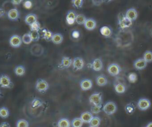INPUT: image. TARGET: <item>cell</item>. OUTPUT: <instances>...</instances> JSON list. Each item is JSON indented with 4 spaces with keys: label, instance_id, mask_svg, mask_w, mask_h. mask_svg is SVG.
Masks as SVG:
<instances>
[{
    "label": "cell",
    "instance_id": "cell-19",
    "mask_svg": "<svg viewBox=\"0 0 152 127\" xmlns=\"http://www.w3.org/2000/svg\"><path fill=\"white\" fill-rule=\"evenodd\" d=\"M93 116L91 113L89 112H83L80 116V118L81 119L83 123H90V121L93 119Z\"/></svg>",
    "mask_w": 152,
    "mask_h": 127
},
{
    "label": "cell",
    "instance_id": "cell-25",
    "mask_svg": "<svg viewBox=\"0 0 152 127\" xmlns=\"http://www.w3.org/2000/svg\"><path fill=\"white\" fill-rule=\"evenodd\" d=\"M14 73L17 76H23L25 74L26 69L23 65H18L14 68Z\"/></svg>",
    "mask_w": 152,
    "mask_h": 127
},
{
    "label": "cell",
    "instance_id": "cell-29",
    "mask_svg": "<svg viewBox=\"0 0 152 127\" xmlns=\"http://www.w3.org/2000/svg\"><path fill=\"white\" fill-rule=\"evenodd\" d=\"M86 20L87 18L84 15L81 14H77L75 19V22L79 25H83L85 23Z\"/></svg>",
    "mask_w": 152,
    "mask_h": 127
},
{
    "label": "cell",
    "instance_id": "cell-37",
    "mask_svg": "<svg viewBox=\"0 0 152 127\" xmlns=\"http://www.w3.org/2000/svg\"><path fill=\"white\" fill-rule=\"evenodd\" d=\"M30 26V30L32 31H39L41 30V27H40V24L38 22V21H36L35 22H34L33 24H31Z\"/></svg>",
    "mask_w": 152,
    "mask_h": 127
},
{
    "label": "cell",
    "instance_id": "cell-26",
    "mask_svg": "<svg viewBox=\"0 0 152 127\" xmlns=\"http://www.w3.org/2000/svg\"><path fill=\"white\" fill-rule=\"evenodd\" d=\"M42 33H43V38L45 40H46V41H50L52 40V37L53 34L52 33L51 31L46 28H44L42 30Z\"/></svg>",
    "mask_w": 152,
    "mask_h": 127
},
{
    "label": "cell",
    "instance_id": "cell-44",
    "mask_svg": "<svg viewBox=\"0 0 152 127\" xmlns=\"http://www.w3.org/2000/svg\"><path fill=\"white\" fill-rule=\"evenodd\" d=\"M23 0H11V2L14 5H19Z\"/></svg>",
    "mask_w": 152,
    "mask_h": 127
},
{
    "label": "cell",
    "instance_id": "cell-40",
    "mask_svg": "<svg viewBox=\"0 0 152 127\" xmlns=\"http://www.w3.org/2000/svg\"><path fill=\"white\" fill-rule=\"evenodd\" d=\"M71 3L74 7L77 8H80L83 5V0H72Z\"/></svg>",
    "mask_w": 152,
    "mask_h": 127
},
{
    "label": "cell",
    "instance_id": "cell-42",
    "mask_svg": "<svg viewBox=\"0 0 152 127\" xmlns=\"http://www.w3.org/2000/svg\"><path fill=\"white\" fill-rule=\"evenodd\" d=\"M101 107L102 106L93 105V106L91 107V112L93 113H98L101 111Z\"/></svg>",
    "mask_w": 152,
    "mask_h": 127
},
{
    "label": "cell",
    "instance_id": "cell-11",
    "mask_svg": "<svg viewBox=\"0 0 152 127\" xmlns=\"http://www.w3.org/2000/svg\"><path fill=\"white\" fill-rule=\"evenodd\" d=\"M125 17L129 19V20H131V21H134L137 19V17H138V12L137 11V10L134 8H131L128 9L125 13Z\"/></svg>",
    "mask_w": 152,
    "mask_h": 127
},
{
    "label": "cell",
    "instance_id": "cell-39",
    "mask_svg": "<svg viewBox=\"0 0 152 127\" xmlns=\"http://www.w3.org/2000/svg\"><path fill=\"white\" fill-rule=\"evenodd\" d=\"M28 122L24 119H20L17 122V127H28Z\"/></svg>",
    "mask_w": 152,
    "mask_h": 127
},
{
    "label": "cell",
    "instance_id": "cell-10",
    "mask_svg": "<svg viewBox=\"0 0 152 127\" xmlns=\"http://www.w3.org/2000/svg\"><path fill=\"white\" fill-rule=\"evenodd\" d=\"M84 62L83 59L80 57H76L72 61L73 68L75 70H80L82 69L84 67Z\"/></svg>",
    "mask_w": 152,
    "mask_h": 127
},
{
    "label": "cell",
    "instance_id": "cell-32",
    "mask_svg": "<svg viewBox=\"0 0 152 127\" xmlns=\"http://www.w3.org/2000/svg\"><path fill=\"white\" fill-rule=\"evenodd\" d=\"M10 115V112L8 109L5 107H0V117L5 119L7 118Z\"/></svg>",
    "mask_w": 152,
    "mask_h": 127
},
{
    "label": "cell",
    "instance_id": "cell-12",
    "mask_svg": "<svg viewBox=\"0 0 152 127\" xmlns=\"http://www.w3.org/2000/svg\"><path fill=\"white\" fill-rule=\"evenodd\" d=\"M147 62L144 60V58H139L135 61L134 62V66L136 69L142 70L147 66Z\"/></svg>",
    "mask_w": 152,
    "mask_h": 127
},
{
    "label": "cell",
    "instance_id": "cell-7",
    "mask_svg": "<svg viewBox=\"0 0 152 127\" xmlns=\"http://www.w3.org/2000/svg\"><path fill=\"white\" fill-rule=\"evenodd\" d=\"M151 106L150 101L146 98H141L138 100L137 103L138 108L140 110H147Z\"/></svg>",
    "mask_w": 152,
    "mask_h": 127
},
{
    "label": "cell",
    "instance_id": "cell-24",
    "mask_svg": "<svg viewBox=\"0 0 152 127\" xmlns=\"http://www.w3.org/2000/svg\"><path fill=\"white\" fill-rule=\"evenodd\" d=\"M96 83L99 86L102 87L107 84V80L105 76L104 75H99L96 78Z\"/></svg>",
    "mask_w": 152,
    "mask_h": 127
},
{
    "label": "cell",
    "instance_id": "cell-45",
    "mask_svg": "<svg viewBox=\"0 0 152 127\" xmlns=\"http://www.w3.org/2000/svg\"><path fill=\"white\" fill-rule=\"evenodd\" d=\"M0 127H11V126H10V125L9 124V123H8L7 122H4L1 123Z\"/></svg>",
    "mask_w": 152,
    "mask_h": 127
},
{
    "label": "cell",
    "instance_id": "cell-33",
    "mask_svg": "<svg viewBox=\"0 0 152 127\" xmlns=\"http://www.w3.org/2000/svg\"><path fill=\"white\" fill-rule=\"evenodd\" d=\"M21 39L23 43H24L26 45H29L30 43H31V42H33L28 33L24 34L21 37Z\"/></svg>",
    "mask_w": 152,
    "mask_h": 127
},
{
    "label": "cell",
    "instance_id": "cell-3",
    "mask_svg": "<svg viewBox=\"0 0 152 127\" xmlns=\"http://www.w3.org/2000/svg\"><path fill=\"white\" fill-rule=\"evenodd\" d=\"M13 82L11 78L7 75L2 74L0 76V86L5 88H11L13 87Z\"/></svg>",
    "mask_w": 152,
    "mask_h": 127
},
{
    "label": "cell",
    "instance_id": "cell-22",
    "mask_svg": "<svg viewBox=\"0 0 152 127\" xmlns=\"http://www.w3.org/2000/svg\"><path fill=\"white\" fill-rule=\"evenodd\" d=\"M51 41L55 45L61 44L63 41V36L61 33L53 34Z\"/></svg>",
    "mask_w": 152,
    "mask_h": 127
},
{
    "label": "cell",
    "instance_id": "cell-15",
    "mask_svg": "<svg viewBox=\"0 0 152 127\" xmlns=\"http://www.w3.org/2000/svg\"><path fill=\"white\" fill-rule=\"evenodd\" d=\"M30 51L33 55L39 56L42 55V53H43V48L40 45L36 44L33 45L30 49Z\"/></svg>",
    "mask_w": 152,
    "mask_h": 127
},
{
    "label": "cell",
    "instance_id": "cell-20",
    "mask_svg": "<svg viewBox=\"0 0 152 127\" xmlns=\"http://www.w3.org/2000/svg\"><path fill=\"white\" fill-rule=\"evenodd\" d=\"M36 21H37V15L32 13L27 14L24 18V21L26 24H27L28 26H30L31 24H33L34 22Z\"/></svg>",
    "mask_w": 152,
    "mask_h": 127
},
{
    "label": "cell",
    "instance_id": "cell-16",
    "mask_svg": "<svg viewBox=\"0 0 152 127\" xmlns=\"http://www.w3.org/2000/svg\"><path fill=\"white\" fill-rule=\"evenodd\" d=\"M84 27L88 30H93L96 27V21L93 18H87L84 24Z\"/></svg>",
    "mask_w": 152,
    "mask_h": 127
},
{
    "label": "cell",
    "instance_id": "cell-17",
    "mask_svg": "<svg viewBox=\"0 0 152 127\" xmlns=\"http://www.w3.org/2000/svg\"><path fill=\"white\" fill-rule=\"evenodd\" d=\"M93 86V83L90 79H84L80 82L81 88L84 91H87L91 88Z\"/></svg>",
    "mask_w": 152,
    "mask_h": 127
},
{
    "label": "cell",
    "instance_id": "cell-41",
    "mask_svg": "<svg viewBox=\"0 0 152 127\" xmlns=\"http://www.w3.org/2000/svg\"><path fill=\"white\" fill-rule=\"evenodd\" d=\"M134 110H135V107L134 105L131 104H128L125 106V111L128 114H131L132 113H133Z\"/></svg>",
    "mask_w": 152,
    "mask_h": 127
},
{
    "label": "cell",
    "instance_id": "cell-38",
    "mask_svg": "<svg viewBox=\"0 0 152 127\" xmlns=\"http://www.w3.org/2000/svg\"><path fill=\"white\" fill-rule=\"evenodd\" d=\"M128 80L129 82L134 83L137 80V75L135 72H131L128 74Z\"/></svg>",
    "mask_w": 152,
    "mask_h": 127
},
{
    "label": "cell",
    "instance_id": "cell-48",
    "mask_svg": "<svg viewBox=\"0 0 152 127\" xmlns=\"http://www.w3.org/2000/svg\"><path fill=\"white\" fill-rule=\"evenodd\" d=\"M5 12V10L3 9V8H0V18L2 16L4 15Z\"/></svg>",
    "mask_w": 152,
    "mask_h": 127
},
{
    "label": "cell",
    "instance_id": "cell-34",
    "mask_svg": "<svg viewBox=\"0 0 152 127\" xmlns=\"http://www.w3.org/2000/svg\"><path fill=\"white\" fill-rule=\"evenodd\" d=\"M100 124V119L97 116H94L93 118L90 122V125L93 127H99Z\"/></svg>",
    "mask_w": 152,
    "mask_h": 127
},
{
    "label": "cell",
    "instance_id": "cell-50",
    "mask_svg": "<svg viewBox=\"0 0 152 127\" xmlns=\"http://www.w3.org/2000/svg\"><path fill=\"white\" fill-rule=\"evenodd\" d=\"M112 0H104V2H109L110 1H111Z\"/></svg>",
    "mask_w": 152,
    "mask_h": 127
},
{
    "label": "cell",
    "instance_id": "cell-43",
    "mask_svg": "<svg viewBox=\"0 0 152 127\" xmlns=\"http://www.w3.org/2000/svg\"><path fill=\"white\" fill-rule=\"evenodd\" d=\"M91 1L93 5L96 6H99L104 2V0H91Z\"/></svg>",
    "mask_w": 152,
    "mask_h": 127
},
{
    "label": "cell",
    "instance_id": "cell-13",
    "mask_svg": "<svg viewBox=\"0 0 152 127\" xmlns=\"http://www.w3.org/2000/svg\"><path fill=\"white\" fill-rule=\"evenodd\" d=\"M8 18L12 21H16L19 18L20 14L17 9L12 8L10 9L7 12Z\"/></svg>",
    "mask_w": 152,
    "mask_h": 127
},
{
    "label": "cell",
    "instance_id": "cell-27",
    "mask_svg": "<svg viewBox=\"0 0 152 127\" xmlns=\"http://www.w3.org/2000/svg\"><path fill=\"white\" fill-rule=\"evenodd\" d=\"M115 90L117 93L122 94L125 91L126 88L124 84L119 82L115 85Z\"/></svg>",
    "mask_w": 152,
    "mask_h": 127
},
{
    "label": "cell",
    "instance_id": "cell-49",
    "mask_svg": "<svg viewBox=\"0 0 152 127\" xmlns=\"http://www.w3.org/2000/svg\"><path fill=\"white\" fill-rule=\"evenodd\" d=\"M146 127H152V122H149V123L147 125V126H146Z\"/></svg>",
    "mask_w": 152,
    "mask_h": 127
},
{
    "label": "cell",
    "instance_id": "cell-6",
    "mask_svg": "<svg viewBox=\"0 0 152 127\" xmlns=\"http://www.w3.org/2000/svg\"><path fill=\"white\" fill-rule=\"evenodd\" d=\"M89 101L93 105L102 106V94L101 93H95L92 94L89 97Z\"/></svg>",
    "mask_w": 152,
    "mask_h": 127
},
{
    "label": "cell",
    "instance_id": "cell-23",
    "mask_svg": "<svg viewBox=\"0 0 152 127\" xmlns=\"http://www.w3.org/2000/svg\"><path fill=\"white\" fill-rule=\"evenodd\" d=\"M72 61L70 58L67 56H64L62 58L61 65L63 68H67L71 66V65L72 64Z\"/></svg>",
    "mask_w": 152,
    "mask_h": 127
},
{
    "label": "cell",
    "instance_id": "cell-46",
    "mask_svg": "<svg viewBox=\"0 0 152 127\" xmlns=\"http://www.w3.org/2000/svg\"><path fill=\"white\" fill-rule=\"evenodd\" d=\"M24 5H25V7H27V8H30V6L31 5V2H30V1H26V2H25V4H24Z\"/></svg>",
    "mask_w": 152,
    "mask_h": 127
},
{
    "label": "cell",
    "instance_id": "cell-8",
    "mask_svg": "<svg viewBox=\"0 0 152 127\" xmlns=\"http://www.w3.org/2000/svg\"><path fill=\"white\" fill-rule=\"evenodd\" d=\"M9 43L10 46H12V47L17 48L21 45L23 42H22L21 37L20 36L17 34H14L10 37Z\"/></svg>",
    "mask_w": 152,
    "mask_h": 127
},
{
    "label": "cell",
    "instance_id": "cell-30",
    "mask_svg": "<svg viewBox=\"0 0 152 127\" xmlns=\"http://www.w3.org/2000/svg\"><path fill=\"white\" fill-rule=\"evenodd\" d=\"M28 33L30 34V36L31 38V40L33 42H37L38 41L39 39H40V34L39 33V31H32V30H30Z\"/></svg>",
    "mask_w": 152,
    "mask_h": 127
},
{
    "label": "cell",
    "instance_id": "cell-9",
    "mask_svg": "<svg viewBox=\"0 0 152 127\" xmlns=\"http://www.w3.org/2000/svg\"><path fill=\"white\" fill-rule=\"evenodd\" d=\"M121 71L120 66L117 64H111L107 67V72L112 76H116Z\"/></svg>",
    "mask_w": 152,
    "mask_h": 127
},
{
    "label": "cell",
    "instance_id": "cell-14",
    "mask_svg": "<svg viewBox=\"0 0 152 127\" xmlns=\"http://www.w3.org/2000/svg\"><path fill=\"white\" fill-rule=\"evenodd\" d=\"M77 14L75 11L72 10L69 11L66 15V21L68 24L72 25L75 22Z\"/></svg>",
    "mask_w": 152,
    "mask_h": 127
},
{
    "label": "cell",
    "instance_id": "cell-4",
    "mask_svg": "<svg viewBox=\"0 0 152 127\" xmlns=\"http://www.w3.org/2000/svg\"><path fill=\"white\" fill-rule=\"evenodd\" d=\"M49 88L48 82L42 78H39L36 83V89L40 93H45Z\"/></svg>",
    "mask_w": 152,
    "mask_h": 127
},
{
    "label": "cell",
    "instance_id": "cell-1",
    "mask_svg": "<svg viewBox=\"0 0 152 127\" xmlns=\"http://www.w3.org/2000/svg\"><path fill=\"white\" fill-rule=\"evenodd\" d=\"M134 40V35L130 31L122 29L116 37V42L120 46H128Z\"/></svg>",
    "mask_w": 152,
    "mask_h": 127
},
{
    "label": "cell",
    "instance_id": "cell-36",
    "mask_svg": "<svg viewBox=\"0 0 152 127\" xmlns=\"http://www.w3.org/2000/svg\"><path fill=\"white\" fill-rule=\"evenodd\" d=\"M143 58L147 62H152V52L150 50H147L143 55Z\"/></svg>",
    "mask_w": 152,
    "mask_h": 127
},
{
    "label": "cell",
    "instance_id": "cell-51",
    "mask_svg": "<svg viewBox=\"0 0 152 127\" xmlns=\"http://www.w3.org/2000/svg\"><path fill=\"white\" fill-rule=\"evenodd\" d=\"M2 96V93H1V91H0V97Z\"/></svg>",
    "mask_w": 152,
    "mask_h": 127
},
{
    "label": "cell",
    "instance_id": "cell-31",
    "mask_svg": "<svg viewBox=\"0 0 152 127\" xmlns=\"http://www.w3.org/2000/svg\"><path fill=\"white\" fill-rule=\"evenodd\" d=\"M83 122L80 118H75L71 122L72 127H82Z\"/></svg>",
    "mask_w": 152,
    "mask_h": 127
},
{
    "label": "cell",
    "instance_id": "cell-52",
    "mask_svg": "<svg viewBox=\"0 0 152 127\" xmlns=\"http://www.w3.org/2000/svg\"><path fill=\"white\" fill-rule=\"evenodd\" d=\"M89 127H93V126H90Z\"/></svg>",
    "mask_w": 152,
    "mask_h": 127
},
{
    "label": "cell",
    "instance_id": "cell-2",
    "mask_svg": "<svg viewBox=\"0 0 152 127\" xmlns=\"http://www.w3.org/2000/svg\"><path fill=\"white\" fill-rule=\"evenodd\" d=\"M118 23L121 29H125L129 27L132 25V22L128 19L122 13H120L118 15Z\"/></svg>",
    "mask_w": 152,
    "mask_h": 127
},
{
    "label": "cell",
    "instance_id": "cell-5",
    "mask_svg": "<svg viewBox=\"0 0 152 127\" xmlns=\"http://www.w3.org/2000/svg\"><path fill=\"white\" fill-rule=\"evenodd\" d=\"M117 106L113 101H107L103 107V110L107 115H112L116 112Z\"/></svg>",
    "mask_w": 152,
    "mask_h": 127
},
{
    "label": "cell",
    "instance_id": "cell-18",
    "mask_svg": "<svg viewBox=\"0 0 152 127\" xmlns=\"http://www.w3.org/2000/svg\"><path fill=\"white\" fill-rule=\"evenodd\" d=\"M92 68L93 70L95 71H100L103 68V63L100 59L96 58L93 60L92 64H91Z\"/></svg>",
    "mask_w": 152,
    "mask_h": 127
},
{
    "label": "cell",
    "instance_id": "cell-47",
    "mask_svg": "<svg viewBox=\"0 0 152 127\" xmlns=\"http://www.w3.org/2000/svg\"><path fill=\"white\" fill-rule=\"evenodd\" d=\"M72 36H73V37L77 38L79 37V33L77 31H74L72 33Z\"/></svg>",
    "mask_w": 152,
    "mask_h": 127
},
{
    "label": "cell",
    "instance_id": "cell-35",
    "mask_svg": "<svg viewBox=\"0 0 152 127\" xmlns=\"http://www.w3.org/2000/svg\"><path fill=\"white\" fill-rule=\"evenodd\" d=\"M31 106L33 108L36 109V108H38V107L42 106L43 104V103L39 99H34L32 100V101L31 102Z\"/></svg>",
    "mask_w": 152,
    "mask_h": 127
},
{
    "label": "cell",
    "instance_id": "cell-21",
    "mask_svg": "<svg viewBox=\"0 0 152 127\" xmlns=\"http://www.w3.org/2000/svg\"><path fill=\"white\" fill-rule=\"evenodd\" d=\"M100 32L102 36L105 37H109L112 34V30L108 26H103L100 29Z\"/></svg>",
    "mask_w": 152,
    "mask_h": 127
},
{
    "label": "cell",
    "instance_id": "cell-28",
    "mask_svg": "<svg viewBox=\"0 0 152 127\" xmlns=\"http://www.w3.org/2000/svg\"><path fill=\"white\" fill-rule=\"evenodd\" d=\"M57 125L58 127H70V122L67 119L62 118L58 122Z\"/></svg>",
    "mask_w": 152,
    "mask_h": 127
}]
</instances>
